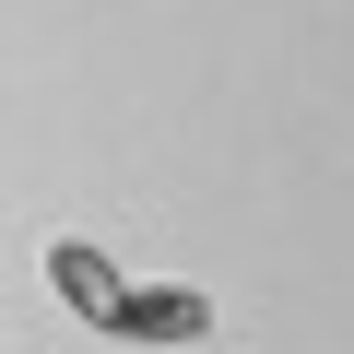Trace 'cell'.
<instances>
[{
    "label": "cell",
    "mask_w": 354,
    "mask_h": 354,
    "mask_svg": "<svg viewBox=\"0 0 354 354\" xmlns=\"http://www.w3.org/2000/svg\"><path fill=\"white\" fill-rule=\"evenodd\" d=\"M106 330H118V342H201V330H213V307H201L189 283H130Z\"/></svg>",
    "instance_id": "1"
},
{
    "label": "cell",
    "mask_w": 354,
    "mask_h": 354,
    "mask_svg": "<svg viewBox=\"0 0 354 354\" xmlns=\"http://www.w3.org/2000/svg\"><path fill=\"white\" fill-rule=\"evenodd\" d=\"M48 283H59V307H71V319H95V330H106V319H118V295H130V283H118V260H106V248H83V236H59V248H48Z\"/></svg>",
    "instance_id": "2"
}]
</instances>
